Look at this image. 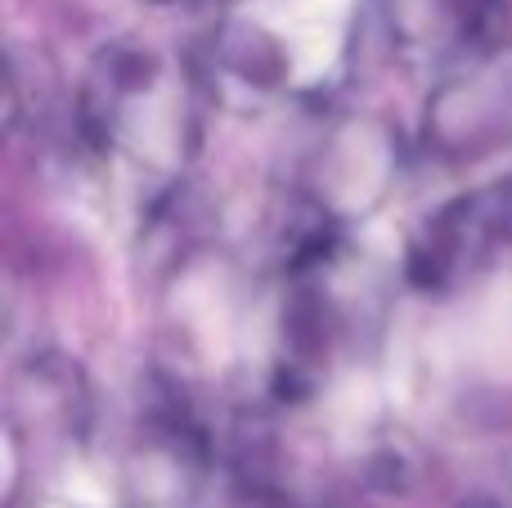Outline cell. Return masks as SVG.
<instances>
[{"label":"cell","mask_w":512,"mask_h":508,"mask_svg":"<svg viewBox=\"0 0 512 508\" xmlns=\"http://www.w3.org/2000/svg\"><path fill=\"white\" fill-rule=\"evenodd\" d=\"M153 5H176V0H153Z\"/></svg>","instance_id":"cell-6"},{"label":"cell","mask_w":512,"mask_h":508,"mask_svg":"<svg viewBox=\"0 0 512 508\" xmlns=\"http://www.w3.org/2000/svg\"><path fill=\"white\" fill-rule=\"evenodd\" d=\"M427 113H432L427 135L441 153H454V158L486 153L490 144L512 140V81L486 77L477 59L463 72H450V81L436 90V104Z\"/></svg>","instance_id":"cell-4"},{"label":"cell","mask_w":512,"mask_h":508,"mask_svg":"<svg viewBox=\"0 0 512 508\" xmlns=\"http://www.w3.org/2000/svg\"><path fill=\"white\" fill-rule=\"evenodd\" d=\"M198 81L167 50L113 41L81 86V135L104 162L144 180H176L198 149Z\"/></svg>","instance_id":"cell-1"},{"label":"cell","mask_w":512,"mask_h":508,"mask_svg":"<svg viewBox=\"0 0 512 508\" xmlns=\"http://www.w3.org/2000/svg\"><path fill=\"white\" fill-rule=\"evenodd\" d=\"M459 508H499L495 500H468V504H459Z\"/></svg>","instance_id":"cell-5"},{"label":"cell","mask_w":512,"mask_h":508,"mask_svg":"<svg viewBox=\"0 0 512 508\" xmlns=\"http://www.w3.org/2000/svg\"><path fill=\"white\" fill-rule=\"evenodd\" d=\"M499 0H364L373 45L405 72H450L481 59L495 36Z\"/></svg>","instance_id":"cell-2"},{"label":"cell","mask_w":512,"mask_h":508,"mask_svg":"<svg viewBox=\"0 0 512 508\" xmlns=\"http://www.w3.org/2000/svg\"><path fill=\"white\" fill-rule=\"evenodd\" d=\"M512 243V180H495L459 194L409 243V279L423 293H459Z\"/></svg>","instance_id":"cell-3"}]
</instances>
